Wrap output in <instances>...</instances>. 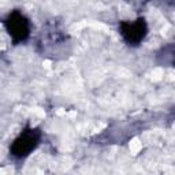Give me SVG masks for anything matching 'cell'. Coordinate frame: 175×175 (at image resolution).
<instances>
[{"label": "cell", "mask_w": 175, "mask_h": 175, "mask_svg": "<svg viewBox=\"0 0 175 175\" xmlns=\"http://www.w3.org/2000/svg\"><path fill=\"white\" fill-rule=\"evenodd\" d=\"M142 148V142L138 140V138H133L131 140V142H130V150H131V153L135 155L138 153L140 150H141Z\"/></svg>", "instance_id": "obj_1"}, {"label": "cell", "mask_w": 175, "mask_h": 175, "mask_svg": "<svg viewBox=\"0 0 175 175\" xmlns=\"http://www.w3.org/2000/svg\"><path fill=\"white\" fill-rule=\"evenodd\" d=\"M163 77H164V71H163V68H160V67H157V68H155V70L152 71V79H153V81H160Z\"/></svg>", "instance_id": "obj_2"}, {"label": "cell", "mask_w": 175, "mask_h": 175, "mask_svg": "<svg viewBox=\"0 0 175 175\" xmlns=\"http://www.w3.org/2000/svg\"><path fill=\"white\" fill-rule=\"evenodd\" d=\"M32 112H33V114H36V115H38V116H40V118H44V116H45V112H44V109H41V108H37V107H36V108H33V109H32Z\"/></svg>", "instance_id": "obj_3"}, {"label": "cell", "mask_w": 175, "mask_h": 175, "mask_svg": "<svg viewBox=\"0 0 175 175\" xmlns=\"http://www.w3.org/2000/svg\"><path fill=\"white\" fill-rule=\"evenodd\" d=\"M7 171H8V168H0V175H10L7 174Z\"/></svg>", "instance_id": "obj_4"}, {"label": "cell", "mask_w": 175, "mask_h": 175, "mask_svg": "<svg viewBox=\"0 0 175 175\" xmlns=\"http://www.w3.org/2000/svg\"><path fill=\"white\" fill-rule=\"evenodd\" d=\"M56 114H58L59 116H62V115H66V111H63V109H58V111H56Z\"/></svg>", "instance_id": "obj_5"}, {"label": "cell", "mask_w": 175, "mask_h": 175, "mask_svg": "<svg viewBox=\"0 0 175 175\" xmlns=\"http://www.w3.org/2000/svg\"><path fill=\"white\" fill-rule=\"evenodd\" d=\"M44 67H45V68H49V67H51V62H49V60H45V62H44Z\"/></svg>", "instance_id": "obj_6"}]
</instances>
